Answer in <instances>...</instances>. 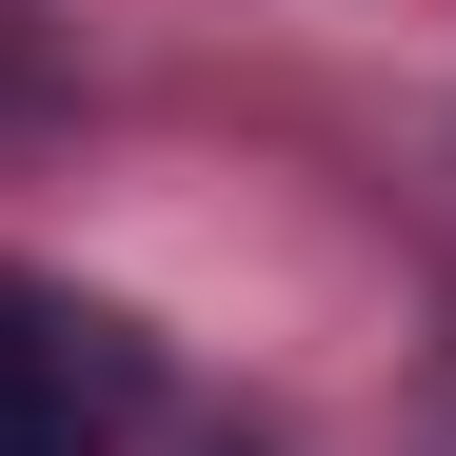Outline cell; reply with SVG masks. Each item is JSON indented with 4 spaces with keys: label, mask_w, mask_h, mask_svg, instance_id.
Returning a JSON list of instances; mask_svg holds the SVG:
<instances>
[{
    "label": "cell",
    "mask_w": 456,
    "mask_h": 456,
    "mask_svg": "<svg viewBox=\"0 0 456 456\" xmlns=\"http://www.w3.org/2000/svg\"><path fill=\"white\" fill-rule=\"evenodd\" d=\"M139 436V338L60 278H0V456H119Z\"/></svg>",
    "instance_id": "1"
},
{
    "label": "cell",
    "mask_w": 456,
    "mask_h": 456,
    "mask_svg": "<svg viewBox=\"0 0 456 456\" xmlns=\"http://www.w3.org/2000/svg\"><path fill=\"white\" fill-rule=\"evenodd\" d=\"M40 100H60V80H40V40H20V20H0V139H20Z\"/></svg>",
    "instance_id": "2"
}]
</instances>
